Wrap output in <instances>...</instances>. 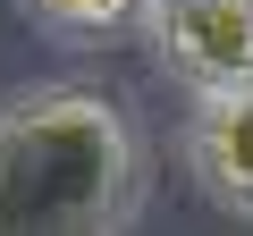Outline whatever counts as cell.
Returning a JSON list of instances; mask_svg holds the SVG:
<instances>
[{"label": "cell", "instance_id": "6da1fadb", "mask_svg": "<svg viewBox=\"0 0 253 236\" xmlns=\"http://www.w3.org/2000/svg\"><path fill=\"white\" fill-rule=\"evenodd\" d=\"M144 194L135 127L84 84H42L0 110V236H101Z\"/></svg>", "mask_w": 253, "mask_h": 236}, {"label": "cell", "instance_id": "7a4b0ae2", "mask_svg": "<svg viewBox=\"0 0 253 236\" xmlns=\"http://www.w3.org/2000/svg\"><path fill=\"white\" fill-rule=\"evenodd\" d=\"M152 26H161L169 68L194 93L253 84V0H161Z\"/></svg>", "mask_w": 253, "mask_h": 236}, {"label": "cell", "instance_id": "3957f363", "mask_svg": "<svg viewBox=\"0 0 253 236\" xmlns=\"http://www.w3.org/2000/svg\"><path fill=\"white\" fill-rule=\"evenodd\" d=\"M186 152H194V177H203L228 211H253V84L203 93Z\"/></svg>", "mask_w": 253, "mask_h": 236}, {"label": "cell", "instance_id": "277c9868", "mask_svg": "<svg viewBox=\"0 0 253 236\" xmlns=\"http://www.w3.org/2000/svg\"><path fill=\"white\" fill-rule=\"evenodd\" d=\"M144 0H34V17L59 26V34H118Z\"/></svg>", "mask_w": 253, "mask_h": 236}]
</instances>
